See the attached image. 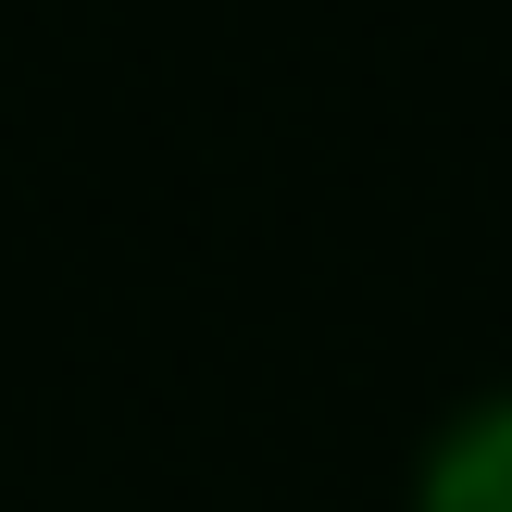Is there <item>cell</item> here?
Segmentation results:
<instances>
[{
  "instance_id": "6da1fadb",
  "label": "cell",
  "mask_w": 512,
  "mask_h": 512,
  "mask_svg": "<svg viewBox=\"0 0 512 512\" xmlns=\"http://www.w3.org/2000/svg\"><path fill=\"white\" fill-rule=\"evenodd\" d=\"M413 512H512V388H500V400H475V413L450 425L438 450H425Z\"/></svg>"
}]
</instances>
